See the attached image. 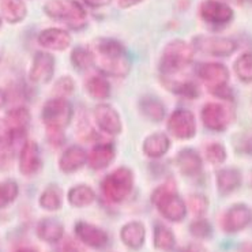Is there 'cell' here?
Returning a JSON list of instances; mask_svg holds the SVG:
<instances>
[{
    "instance_id": "cb8c5ba5",
    "label": "cell",
    "mask_w": 252,
    "mask_h": 252,
    "mask_svg": "<svg viewBox=\"0 0 252 252\" xmlns=\"http://www.w3.org/2000/svg\"><path fill=\"white\" fill-rule=\"evenodd\" d=\"M170 141L165 134H153L143 143V152L150 158H159L169 150Z\"/></svg>"
},
{
    "instance_id": "8d00e7d4",
    "label": "cell",
    "mask_w": 252,
    "mask_h": 252,
    "mask_svg": "<svg viewBox=\"0 0 252 252\" xmlns=\"http://www.w3.org/2000/svg\"><path fill=\"white\" fill-rule=\"evenodd\" d=\"M189 230L198 239H207L211 236V225L206 220H196L189 225Z\"/></svg>"
},
{
    "instance_id": "f1b7e54d",
    "label": "cell",
    "mask_w": 252,
    "mask_h": 252,
    "mask_svg": "<svg viewBox=\"0 0 252 252\" xmlns=\"http://www.w3.org/2000/svg\"><path fill=\"white\" fill-rule=\"evenodd\" d=\"M141 112L146 116L147 119H150L153 122H161L165 116V108L164 105L156 98H143L141 101Z\"/></svg>"
},
{
    "instance_id": "6da1fadb",
    "label": "cell",
    "mask_w": 252,
    "mask_h": 252,
    "mask_svg": "<svg viewBox=\"0 0 252 252\" xmlns=\"http://www.w3.org/2000/svg\"><path fill=\"white\" fill-rule=\"evenodd\" d=\"M92 56L93 65L102 74L111 76H126L129 71V59L127 51L116 40L100 38L94 42Z\"/></svg>"
},
{
    "instance_id": "f35d334b",
    "label": "cell",
    "mask_w": 252,
    "mask_h": 252,
    "mask_svg": "<svg viewBox=\"0 0 252 252\" xmlns=\"http://www.w3.org/2000/svg\"><path fill=\"white\" fill-rule=\"evenodd\" d=\"M175 93L182 94V95H186V97H189V98H195L199 95V90H198V86L192 82H184L179 83L175 88Z\"/></svg>"
},
{
    "instance_id": "d590c367",
    "label": "cell",
    "mask_w": 252,
    "mask_h": 252,
    "mask_svg": "<svg viewBox=\"0 0 252 252\" xmlns=\"http://www.w3.org/2000/svg\"><path fill=\"white\" fill-rule=\"evenodd\" d=\"M188 206H189V210L192 211L193 214L196 217H200L203 216L209 207V202H207V198L200 195V193H193L188 198Z\"/></svg>"
},
{
    "instance_id": "7dc6e473",
    "label": "cell",
    "mask_w": 252,
    "mask_h": 252,
    "mask_svg": "<svg viewBox=\"0 0 252 252\" xmlns=\"http://www.w3.org/2000/svg\"><path fill=\"white\" fill-rule=\"evenodd\" d=\"M17 252H37L34 250H30V248H22V250H18Z\"/></svg>"
},
{
    "instance_id": "c3c4849f",
    "label": "cell",
    "mask_w": 252,
    "mask_h": 252,
    "mask_svg": "<svg viewBox=\"0 0 252 252\" xmlns=\"http://www.w3.org/2000/svg\"><path fill=\"white\" fill-rule=\"evenodd\" d=\"M250 149H251V152H252V139H251V142H250Z\"/></svg>"
},
{
    "instance_id": "7c38bea8",
    "label": "cell",
    "mask_w": 252,
    "mask_h": 252,
    "mask_svg": "<svg viewBox=\"0 0 252 252\" xmlns=\"http://www.w3.org/2000/svg\"><path fill=\"white\" fill-rule=\"evenodd\" d=\"M95 123L104 132L109 135H118L122 132V120L119 113L108 104H98L94 108Z\"/></svg>"
},
{
    "instance_id": "d6a6232c",
    "label": "cell",
    "mask_w": 252,
    "mask_h": 252,
    "mask_svg": "<svg viewBox=\"0 0 252 252\" xmlns=\"http://www.w3.org/2000/svg\"><path fill=\"white\" fill-rule=\"evenodd\" d=\"M71 63L75 67L76 70L85 71L88 70L89 67L93 65V56L92 52L82 47H76L72 53H71Z\"/></svg>"
},
{
    "instance_id": "603a6c76",
    "label": "cell",
    "mask_w": 252,
    "mask_h": 252,
    "mask_svg": "<svg viewBox=\"0 0 252 252\" xmlns=\"http://www.w3.org/2000/svg\"><path fill=\"white\" fill-rule=\"evenodd\" d=\"M0 11L7 22L18 24L25 19L28 14V8L25 6L24 0H1Z\"/></svg>"
},
{
    "instance_id": "8fae6325",
    "label": "cell",
    "mask_w": 252,
    "mask_h": 252,
    "mask_svg": "<svg viewBox=\"0 0 252 252\" xmlns=\"http://www.w3.org/2000/svg\"><path fill=\"white\" fill-rule=\"evenodd\" d=\"M252 221V211L247 205L232 206L222 218V228L226 233H236L247 228Z\"/></svg>"
},
{
    "instance_id": "bcb514c9",
    "label": "cell",
    "mask_w": 252,
    "mask_h": 252,
    "mask_svg": "<svg viewBox=\"0 0 252 252\" xmlns=\"http://www.w3.org/2000/svg\"><path fill=\"white\" fill-rule=\"evenodd\" d=\"M6 104V94L3 93V92H0V108Z\"/></svg>"
},
{
    "instance_id": "9a60e30c",
    "label": "cell",
    "mask_w": 252,
    "mask_h": 252,
    "mask_svg": "<svg viewBox=\"0 0 252 252\" xmlns=\"http://www.w3.org/2000/svg\"><path fill=\"white\" fill-rule=\"evenodd\" d=\"M38 42L41 47L52 51H64L71 45V35L64 29L49 28L38 34Z\"/></svg>"
},
{
    "instance_id": "ab89813d",
    "label": "cell",
    "mask_w": 252,
    "mask_h": 252,
    "mask_svg": "<svg viewBox=\"0 0 252 252\" xmlns=\"http://www.w3.org/2000/svg\"><path fill=\"white\" fill-rule=\"evenodd\" d=\"M74 82L71 81L68 76H64L59 79L56 85H55V92L59 94V97H64V95H68L74 92Z\"/></svg>"
},
{
    "instance_id": "277c9868",
    "label": "cell",
    "mask_w": 252,
    "mask_h": 252,
    "mask_svg": "<svg viewBox=\"0 0 252 252\" xmlns=\"http://www.w3.org/2000/svg\"><path fill=\"white\" fill-rule=\"evenodd\" d=\"M44 11L49 18L64 22L72 29H79L86 22V10L76 0H49Z\"/></svg>"
},
{
    "instance_id": "ba28073f",
    "label": "cell",
    "mask_w": 252,
    "mask_h": 252,
    "mask_svg": "<svg viewBox=\"0 0 252 252\" xmlns=\"http://www.w3.org/2000/svg\"><path fill=\"white\" fill-rule=\"evenodd\" d=\"M198 76L210 89L211 93L220 95L226 90V82L229 81V71L221 63H205L198 67Z\"/></svg>"
},
{
    "instance_id": "7402d4cb",
    "label": "cell",
    "mask_w": 252,
    "mask_h": 252,
    "mask_svg": "<svg viewBox=\"0 0 252 252\" xmlns=\"http://www.w3.org/2000/svg\"><path fill=\"white\" fill-rule=\"evenodd\" d=\"M63 233H64L63 225L52 218H45L37 225V235L41 240L47 243H58L62 240Z\"/></svg>"
},
{
    "instance_id": "8992f818",
    "label": "cell",
    "mask_w": 252,
    "mask_h": 252,
    "mask_svg": "<svg viewBox=\"0 0 252 252\" xmlns=\"http://www.w3.org/2000/svg\"><path fill=\"white\" fill-rule=\"evenodd\" d=\"M134 187L132 172L127 168H119L109 173L101 184L102 192L108 199L115 203L123 202Z\"/></svg>"
},
{
    "instance_id": "ac0fdd59",
    "label": "cell",
    "mask_w": 252,
    "mask_h": 252,
    "mask_svg": "<svg viewBox=\"0 0 252 252\" xmlns=\"http://www.w3.org/2000/svg\"><path fill=\"white\" fill-rule=\"evenodd\" d=\"M86 161H88V156L82 147L71 146L65 149L59 159V166L65 173H72L75 170L81 169L83 165L86 164Z\"/></svg>"
},
{
    "instance_id": "b9f144b4",
    "label": "cell",
    "mask_w": 252,
    "mask_h": 252,
    "mask_svg": "<svg viewBox=\"0 0 252 252\" xmlns=\"http://www.w3.org/2000/svg\"><path fill=\"white\" fill-rule=\"evenodd\" d=\"M88 6L94 7V8H98V7H104L106 4H109L112 0H83Z\"/></svg>"
},
{
    "instance_id": "9c48e42d",
    "label": "cell",
    "mask_w": 252,
    "mask_h": 252,
    "mask_svg": "<svg viewBox=\"0 0 252 252\" xmlns=\"http://www.w3.org/2000/svg\"><path fill=\"white\" fill-rule=\"evenodd\" d=\"M200 18L210 25L229 24L233 19V10L220 0H203L199 7Z\"/></svg>"
},
{
    "instance_id": "d6986e66",
    "label": "cell",
    "mask_w": 252,
    "mask_h": 252,
    "mask_svg": "<svg viewBox=\"0 0 252 252\" xmlns=\"http://www.w3.org/2000/svg\"><path fill=\"white\" fill-rule=\"evenodd\" d=\"M120 239L131 250H139L145 244L146 229L142 222H128L120 230Z\"/></svg>"
},
{
    "instance_id": "4316f807",
    "label": "cell",
    "mask_w": 252,
    "mask_h": 252,
    "mask_svg": "<svg viewBox=\"0 0 252 252\" xmlns=\"http://www.w3.org/2000/svg\"><path fill=\"white\" fill-rule=\"evenodd\" d=\"M176 244L173 232L162 223L156 225L154 228V246L161 251H170Z\"/></svg>"
},
{
    "instance_id": "d4e9b609",
    "label": "cell",
    "mask_w": 252,
    "mask_h": 252,
    "mask_svg": "<svg viewBox=\"0 0 252 252\" xmlns=\"http://www.w3.org/2000/svg\"><path fill=\"white\" fill-rule=\"evenodd\" d=\"M241 173L235 168H225L218 170L217 187L221 193H230L240 187Z\"/></svg>"
},
{
    "instance_id": "4dcf8cb0",
    "label": "cell",
    "mask_w": 252,
    "mask_h": 252,
    "mask_svg": "<svg viewBox=\"0 0 252 252\" xmlns=\"http://www.w3.org/2000/svg\"><path fill=\"white\" fill-rule=\"evenodd\" d=\"M40 205L42 209L49 211H56L62 207V192L58 187H48L40 196Z\"/></svg>"
},
{
    "instance_id": "e575fe53",
    "label": "cell",
    "mask_w": 252,
    "mask_h": 252,
    "mask_svg": "<svg viewBox=\"0 0 252 252\" xmlns=\"http://www.w3.org/2000/svg\"><path fill=\"white\" fill-rule=\"evenodd\" d=\"M206 158L213 165H220L226 159V152H225L222 145L211 143L206 147Z\"/></svg>"
},
{
    "instance_id": "ffe728a7",
    "label": "cell",
    "mask_w": 252,
    "mask_h": 252,
    "mask_svg": "<svg viewBox=\"0 0 252 252\" xmlns=\"http://www.w3.org/2000/svg\"><path fill=\"white\" fill-rule=\"evenodd\" d=\"M177 166L186 176H196L202 170V158L192 149H184L177 156Z\"/></svg>"
},
{
    "instance_id": "5bb4252c",
    "label": "cell",
    "mask_w": 252,
    "mask_h": 252,
    "mask_svg": "<svg viewBox=\"0 0 252 252\" xmlns=\"http://www.w3.org/2000/svg\"><path fill=\"white\" fill-rule=\"evenodd\" d=\"M202 120L209 129L223 131L229 123L228 111L218 102H209L202 109Z\"/></svg>"
},
{
    "instance_id": "44dd1931",
    "label": "cell",
    "mask_w": 252,
    "mask_h": 252,
    "mask_svg": "<svg viewBox=\"0 0 252 252\" xmlns=\"http://www.w3.org/2000/svg\"><path fill=\"white\" fill-rule=\"evenodd\" d=\"M115 158V147L109 143L104 145H97L92 149L89 154L88 161L92 169L100 170L106 168Z\"/></svg>"
},
{
    "instance_id": "83f0119b",
    "label": "cell",
    "mask_w": 252,
    "mask_h": 252,
    "mask_svg": "<svg viewBox=\"0 0 252 252\" xmlns=\"http://www.w3.org/2000/svg\"><path fill=\"white\" fill-rule=\"evenodd\" d=\"M30 122V113L26 108H15L8 112L6 118L7 126L11 131H26Z\"/></svg>"
},
{
    "instance_id": "4fadbf2b",
    "label": "cell",
    "mask_w": 252,
    "mask_h": 252,
    "mask_svg": "<svg viewBox=\"0 0 252 252\" xmlns=\"http://www.w3.org/2000/svg\"><path fill=\"white\" fill-rule=\"evenodd\" d=\"M55 71V59L51 53L37 52L30 68V81L35 83H47L52 79Z\"/></svg>"
},
{
    "instance_id": "5b68a950",
    "label": "cell",
    "mask_w": 252,
    "mask_h": 252,
    "mask_svg": "<svg viewBox=\"0 0 252 252\" xmlns=\"http://www.w3.org/2000/svg\"><path fill=\"white\" fill-rule=\"evenodd\" d=\"M193 58V48L183 40H173L165 47L159 68L162 74L170 75L187 67Z\"/></svg>"
},
{
    "instance_id": "7bdbcfd3",
    "label": "cell",
    "mask_w": 252,
    "mask_h": 252,
    "mask_svg": "<svg viewBox=\"0 0 252 252\" xmlns=\"http://www.w3.org/2000/svg\"><path fill=\"white\" fill-rule=\"evenodd\" d=\"M142 0H119V3H120V6L122 7H131L135 6V4H138V3H141Z\"/></svg>"
},
{
    "instance_id": "e0dca14e",
    "label": "cell",
    "mask_w": 252,
    "mask_h": 252,
    "mask_svg": "<svg viewBox=\"0 0 252 252\" xmlns=\"http://www.w3.org/2000/svg\"><path fill=\"white\" fill-rule=\"evenodd\" d=\"M41 165L40 159V149L35 142H26L19 156V169L24 175H33L35 173Z\"/></svg>"
},
{
    "instance_id": "30bf717a",
    "label": "cell",
    "mask_w": 252,
    "mask_h": 252,
    "mask_svg": "<svg viewBox=\"0 0 252 252\" xmlns=\"http://www.w3.org/2000/svg\"><path fill=\"white\" fill-rule=\"evenodd\" d=\"M168 128L179 139H191L196 132L195 118L187 109H177L170 115Z\"/></svg>"
},
{
    "instance_id": "7a4b0ae2",
    "label": "cell",
    "mask_w": 252,
    "mask_h": 252,
    "mask_svg": "<svg viewBox=\"0 0 252 252\" xmlns=\"http://www.w3.org/2000/svg\"><path fill=\"white\" fill-rule=\"evenodd\" d=\"M72 119V106L63 97L49 100L42 108V120L47 126L49 141L59 145L63 142V129L68 127Z\"/></svg>"
},
{
    "instance_id": "816d5d0a",
    "label": "cell",
    "mask_w": 252,
    "mask_h": 252,
    "mask_svg": "<svg viewBox=\"0 0 252 252\" xmlns=\"http://www.w3.org/2000/svg\"><path fill=\"white\" fill-rule=\"evenodd\" d=\"M237 1H240V0H237Z\"/></svg>"
},
{
    "instance_id": "52a82bcc",
    "label": "cell",
    "mask_w": 252,
    "mask_h": 252,
    "mask_svg": "<svg viewBox=\"0 0 252 252\" xmlns=\"http://www.w3.org/2000/svg\"><path fill=\"white\" fill-rule=\"evenodd\" d=\"M192 48L199 52L207 53L210 56L226 58L237 49V44L232 38L226 37H209V35H198L192 41Z\"/></svg>"
},
{
    "instance_id": "f546056e",
    "label": "cell",
    "mask_w": 252,
    "mask_h": 252,
    "mask_svg": "<svg viewBox=\"0 0 252 252\" xmlns=\"http://www.w3.org/2000/svg\"><path fill=\"white\" fill-rule=\"evenodd\" d=\"M89 94L97 100H105L111 94V85L100 76H92L86 83Z\"/></svg>"
},
{
    "instance_id": "f907efd6",
    "label": "cell",
    "mask_w": 252,
    "mask_h": 252,
    "mask_svg": "<svg viewBox=\"0 0 252 252\" xmlns=\"http://www.w3.org/2000/svg\"><path fill=\"white\" fill-rule=\"evenodd\" d=\"M0 25H1V17H0Z\"/></svg>"
},
{
    "instance_id": "ee69618b",
    "label": "cell",
    "mask_w": 252,
    "mask_h": 252,
    "mask_svg": "<svg viewBox=\"0 0 252 252\" xmlns=\"http://www.w3.org/2000/svg\"><path fill=\"white\" fill-rule=\"evenodd\" d=\"M237 252H252V243H243Z\"/></svg>"
},
{
    "instance_id": "2e32d148",
    "label": "cell",
    "mask_w": 252,
    "mask_h": 252,
    "mask_svg": "<svg viewBox=\"0 0 252 252\" xmlns=\"http://www.w3.org/2000/svg\"><path fill=\"white\" fill-rule=\"evenodd\" d=\"M75 235L83 244L92 247V248H102L108 243V235L105 232L88 222L76 223Z\"/></svg>"
},
{
    "instance_id": "681fc988",
    "label": "cell",
    "mask_w": 252,
    "mask_h": 252,
    "mask_svg": "<svg viewBox=\"0 0 252 252\" xmlns=\"http://www.w3.org/2000/svg\"><path fill=\"white\" fill-rule=\"evenodd\" d=\"M250 183H251V186H252V172H251V180H250Z\"/></svg>"
},
{
    "instance_id": "836d02e7",
    "label": "cell",
    "mask_w": 252,
    "mask_h": 252,
    "mask_svg": "<svg viewBox=\"0 0 252 252\" xmlns=\"http://www.w3.org/2000/svg\"><path fill=\"white\" fill-rule=\"evenodd\" d=\"M18 196V184L12 180L0 183V209L10 205Z\"/></svg>"
},
{
    "instance_id": "74e56055",
    "label": "cell",
    "mask_w": 252,
    "mask_h": 252,
    "mask_svg": "<svg viewBox=\"0 0 252 252\" xmlns=\"http://www.w3.org/2000/svg\"><path fill=\"white\" fill-rule=\"evenodd\" d=\"M11 149V129L7 126L6 120L0 119V154L6 156L4 153Z\"/></svg>"
},
{
    "instance_id": "484cf974",
    "label": "cell",
    "mask_w": 252,
    "mask_h": 252,
    "mask_svg": "<svg viewBox=\"0 0 252 252\" xmlns=\"http://www.w3.org/2000/svg\"><path fill=\"white\" fill-rule=\"evenodd\" d=\"M94 199H95V193L93 189L83 184L71 188L68 192V202L71 206H75V207H86L92 205Z\"/></svg>"
},
{
    "instance_id": "3957f363",
    "label": "cell",
    "mask_w": 252,
    "mask_h": 252,
    "mask_svg": "<svg viewBox=\"0 0 252 252\" xmlns=\"http://www.w3.org/2000/svg\"><path fill=\"white\" fill-rule=\"evenodd\" d=\"M153 203L156 205L161 216L172 222H179L187 214V206L176 193L173 182H166L158 187L152 195Z\"/></svg>"
},
{
    "instance_id": "1f68e13d",
    "label": "cell",
    "mask_w": 252,
    "mask_h": 252,
    "mask_svg": "<svg viewBox=\"0 0 252 252\" xmlns=\"http://www.w3.org/2000/svg\"><path fill=\"white\" fill-rule=\"evenodd\" d=\"M235 71L241 82H252V53H243L235 63Z\"/></svg>"
},
{
    "instance_id": "60d3db41",
    "label": "cell",
    "mask_w": 252,
    "mask_h": 252,
    "mask_svg": "<svg viewBox=\"0 0 252 252\" xmlns=\"http://www.w3.org/2000/svg\"><path fill=\"white\" fill-rule=\"evenodd\" d=\"M62 252H83L82 247L79 246L78 243L72 240H67L63 244V248H62Z\"/></svg>"
},
{
    "instance_id": "f6af8a7d",
    "label": "cell",
    "mask_w": 252,
    "mask_h": 252,
    "mask_svg": "<svg viewBox=\"0 0 252 252\" xmlns=\"http://www.w3.org/2000/svg\"><path fill=\"white\" fill-rule=\"evenodd\" d=\"M184 252H206L202 247L199 246H195V244H191V246H188L186 248V251Z\"/></svg>"
}]
</instances>
